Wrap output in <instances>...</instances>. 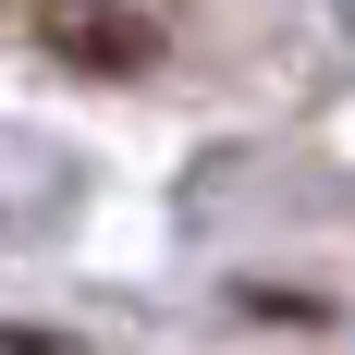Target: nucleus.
Masks as SVG:
<instances>
[{"instance_id": "1", "label": "nucleus", "mask_w": 355, "mask_h": 355, "mask_svg": "<svg viewBox=\"0 0 355 355\" xmlns=\"http://www.w3.org/2000/svg\"><path fill=\"white\" fill-rule=\"evenodd\" d=\"M37 37H49L62 62H98V73H135V62H159V25H135V12H73V0H62V12H49Z\"/></svg>"}]
</instances>
